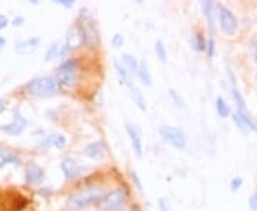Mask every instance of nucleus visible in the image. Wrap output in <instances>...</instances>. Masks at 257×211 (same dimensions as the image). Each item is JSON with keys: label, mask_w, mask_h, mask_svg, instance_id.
Returning <instances> with one entry per match:
<instances>
[{"label": "nucleus", "mask_w": 257, "mask_h": 211, "mask_svg": "<svg viewBox=\"0 0 257 211\" xmlns=\"http://www.w3.org/2000/svg\"><path fill=\"white\" fill-rule=\"evenodd\" d=\"M190 47L196 52H206L207 47V42L200 32H194L190 37Z\"/></svg>", "instance_id": "nucleus-17"}, {"label": "nucleus", "mask_w": 257, "mask_h": 211, "mask_svg": "<svg viewBox=\"0 0 257 211\" xmlns=\"http://www.w3.org/2000/svg\"><path fill=\"white\" fill-rule=\"evenodd\" d=\"M39 46H40V37H29L26 40L18 43L15 50L19 55H32L33 52H36Z\"/></svg>", "instance_id": "nucleus-13"}, {"label": "nucleus", "mask_w": 257, "mask_h": 211, "mask_svg": "<svg viewBox=\"0 0 257 211\" xmlns=\"http://www.w3.org/2000/svg\"><path fill=\"white\" fill-rule=\"evenodd\" d=\"M8 163H18V157L13 154H6L0 150V168H3Z\"/></svg>", "instance_id": "nucleus-27"}, {"label": "nucleus", "mask_w": 257, "mask_h": 211, "mask_svg": "<svg viewBox=\"0 0 257 211\" xmlns=\"http://www.w3.org/2000/svg\"><path fill=\"white\" fill-rule=\"evenodd\" d=\"M26 127H28V121H26V119H25L22 114L15 113V114H13V121L9 123V124H6V126H2L0 130L5 131L6 134H10V136H20V134L26 130Z\"/></svg>", "instance_id": "nucleus-10"}, {"label": "nucleus", "mask_w": 257, "mask_h": 211, "mask_svg": "<svg viewBox=\"0 0 257 211\" xmlns=\"http://www.w3.org/2000/svg\"><path fill=\"white\" fill-rule=\"evenodd\" d=\"M23 23H25V18H22V16H16V18L13 19V22H12V25H13L15 28L22 26Z\"/></svg>", "instance_id": "nucleus-35"}, {"label": "nucleus", "mask_w": 257, "mask_h": 211, "mask_svg": "<svg viewBox=\"0 0 257 211\" xmlns=\"http://www.w3.org/2000/svg\"><path fill=\"white\" fill-rule=\"evenodd\" d=\"M84 154L89 157V158L94 160V161H99L106 154V146H104L103 141H93V143L86 146Z\"/></svg>", "instance_id": "nucleus-15"}, {"label": "nucleus", "mask_w": 257, "mask_h": 211, "mask_svg": "<svg viewBox=\"0 0 257 211\" xmlns=\"http://www.w3.org/2000/svg\"><path fill=\"white\" fill-rule=\"evenodd\" d=\"M76 28L79 29L83 39V45L89 49H96L100 45V33L97 29L96 19L93 18L90 10L83 8L80 9L79 18H77V25Z\"/></svg>", "instance_id": "nucleus-1"}, {"label": "nucleus", "mask_w": 257, "mask_h": 211, "mask_svg": "<svg viewBox=\"0 0 257 211\" xmlns=\"http://www.w3.org/2000/svg\"><path fill=\"white\" fill-rule=\"evenodd\" d=\"M66 45L70 49H79L83 45V39L79 29L72 28L66 35Z\"/></svg>", "instance_id": "nucleus-16"}, {"label": "nucleus", "mask_w": 257, "mask_h": 211, "mask_svg": "<svg viewBox=\"0 0 257 211\" xmlns=\"http://www.w3.org/2000/svg\"><path fill=\"white\" fill-rule=\"evenodd\" d=\"M241 184H243V178H240V177H236V178H233L231 180V183H230V187H231V191H237L240 187H241Z\"/></svg>", "instance_id": "nucleus-30"}, {"label": "nucleus", "mask_w": 257, "mask_h": 211, "mask_svg": "<svg viewBox=\"0 0 257 211\" xmlns=\"http://www.w3.org/2000/svg\"><path fill=\"white\" fill-rule=\"evenodd\" d=\"M216 111L220 117H229L230 116V107L229 104L226 103V100L223 97H217L216 99Z\"/></svg>", "instance_id": "nucleus-23"}, {"label": "nucleus", "mask_w": 257, "mask_h": 211, "mask_svg": "<svg viewBox=\"0 0 257 211\" xmlns=\"http://www.w3.org/2000/svg\"><path fill=\"white\" fill-rule=\"evenodd\" d=\"M37 143H39V146L45 147V148L56 147L57 150H63L67 140L60 133H47V134H43L42 137L37 138Z\"/></svg>", "instance_id": "nucleus-9"}, {"label": "nucleus", "mask_w": 257, "mask_h": 211, "mask_svg": "<svg viewBox=\"0 0 257 211\" xmlns=\"http://www.w3.org/2000/svg\"><path fill=\"white\" fill-rule=\"evenodd\" d=\"M159 205H160V211H170V202L166 198H160L159 200Z\"/></svg>", "instance_id": "nucleus-32"}, {"label": "nucleus", "mask_w": 257, "mask_h": 211, "mask_svg": "<svg viewBox=\"0 0 257 211\" xmlns=\"http://www.w3.org/2000/svg\"><path fill=\"white\" fill-rule=\"evenodd\" d=\"M25 89L28 90L29 94L35 97L46 99V97H53L55 94L60 93V84L57 83L55 77L45 76V77H36L28 82Z\"/></svg>", "instance_id": "nucleus-2"}, {"label": "nucleus", "mask_w": 257, "mask_h": 211, "mask_svg": "<svg viewBox=\"0 0 257 211\" xmlns=\"http://www.w3.org/2000/svg\"><path fill=\"white\" fill-rule=\"evenodd\" d=\"M233 99H234V103H236V107H237V111L239 113H247L246 110V101L243 99V96H241V93L236 89V87H233Z\"/></svg>", "instance_id": "nucleus-24"}, {"label": "nucleus", "mask_w": 257, "mask_h": 211, "mask_svg": "<svg viewBox=\"0 0 257 211\" xmlns=\"http://www.w3.org/2000/svg\"><path fill=\"white\" fill-rule=\"evenodd\" d=\"M59 52H60L59 43H53L52 46L47 49L46 55H45V60H46V62H50V60H53L55 57H59Z\"/></svg>", "instance_id": "nucleus-26"}, {"label": "nucleus", "mask_w": 257, "mask_h": 211, "mask_svg": "<svg viewBox=\"0 0 257 211\" xmlns=\"http://www.w3.org/2000/svg\"><path fill=\"white\" fill-rule=\"evenodd\" d=\"M206 53H207L209 57H213V56H214V40H213V39H209V40H207Z\"/></svg>", "instance_id": "nucleus-31"}, {"label": "nucleus", "mask_w": 257, "mask_h": 211, "mask_svg": "<svg viewBox=\"0 0 257 211\" xmlns=\"http://www.w3.org/2000/svg\"><path fill=\"white\" fill-rule=\"evenodd\" d=\"M130 175H132V180H133V181H135V184L138 185L139 190H142V181H140V178L138 177V174H136V173L133 171V173H132Z\"/></svg>", "instance_id": "nucleus-37"}, {"label": "nucleus", "mask_w": 257, "mask_h": 211, "mask_svg": "<svg viewBox=\"0 0 257 211\" xmlns=\"http://www.w3.org/2000/svg\"><path fill=\"white\" fill-rule=\"evenodd\" d=\"M57 3H59V5H62V6H64V8H67V9H70V8H73L74 6L73 0H59Z\"/></svg>", "instance_id": "nucleus-36"}, {"label": "nucleus", "mask_w": 257, "mask_h": 211, "mask_svg": "<svg viewBox=\"0 0 257 211\" xmlns=\"http://www.w3.org/2000/svg\"><path fill=\"white\" fill-rule=\"evenodd\" d=\"M5 107H6V104H5V100H3V99H0V113L5 110Z\"/></svg>", "instance_id": "nucleus-39"}, {"label": "nucleus", "mask_w": 257, "mask_h": 211, "mask_svg": "<svg viewBox=\"0 0 257 211\" xmlns=\"http://www.w3.org/2000/svg\"><path fill=\"white\" fill-rule=\"evenodd\" d=\"M114 69H116V73L119 74L121 83H124L128 87H133V84H132V74H130V72L123 66V63L114 62Z\"/></svg>", "instance_id": "nucleus-20"}, {"label": "nucleus", "mask_w": 257, "mask_h": 211, "mask_svg": "<svg viewBox=\"0 0 257 211\" xmlns=\"http://www.w3.org/2000/svg\"><path fill=\"white\" fill-rule=\"evenodd\" d=\"M202 10L203 13H204V16H206V19H207V22H209V28H210V30H213V25H214V22H213V16H214V3L210 2V0L203 2Z\"/></svg>", "instance_id": "nucleus-22"}, {"label": "nucleus", "mask_w": 257, "mask_h": 211, "mask_svg": "<svg viewBox=\"0 0 257 211\" xmlns=\"http://www.w3.org/2000/svg\"><path fill=\"white\" fill-rule=\"evenodd\" d=\"M121 63L130 72V74H138L140 63H139L138 59L135 56L130 55V53H124V55L121 56Z\"/></svg>", "instance_id": "nucleus-18"}, {"label": "nucleus", "mask_w": 257, "mask_h": 211, "mask_svg": "<svg viewBox=\"0 0 257 211\" xmlns=\"http://www.w3.org/2000/svg\"><path fill=\"white\" fill-rule=\"evenodd\" d=\"M103 190L97 185H92V187H87L84 190H80L77 193H73L69 200H67V204L70 208H74V210H82V208H86L92 204H97L99 200L103 197Z\"/></svg>", "instance_id": "nucleus-3"}, {"label": "nucleus", "mask_w": 257, "mask_h": 211, "mask_svg": "<svg viewBox=\"0 0 257 211\" xmlns=\"http://www.w3.org/2000/svg\"><path fill=\"white\" fill-rule=\"evenodd\" d=\"M233 120H234V123L237 124V127L240 130H243V131H256L257 133V124L250 119V116H248L247 113L236 111L233 114Z\"/></svg>", "instance_id": "nucleus-14"}, {"label": "nucleus", "mask_w": 257, "mask_h": 211, "mask_svg": "<svg viewBox=\"0 0 257 211\" xmlns=\"http://www.w3.org/2000/svg\"><path fill=\"white\" fill-rule=\"evenodd\" d=\"M169 96L172 97V100H173V103H175L177 107H182V109L186 107V103H184L183 99L179 96V93L176 92L175 89H170V90H169Z\"/></svg>", "instance_id": "nucleus-28"}, {"label": "nucleus", "mask_w": 257, "mask_h": 211, "mask_svg": "<svg viewBox=\"0 0 257 211\" xmlns=\"http://www.w3.org/2000/svg\"><path fill=\"white\" fill-rule=\"evenodd\" d=\"M138 77L139 80L142 82V84H145V86H152V74H150L149 69H147L146 62H140Z\"/></svg>", "instance_id": "nucleus-21"}, {"label": "nucleus", "mask_w": 257, "mask_h": 211, "mask_svg": "<svg viewBox=\"0 0 257 211\" xmlns=\"http://www.w3.org/2000/svg\"><path fill=\"white\" fill-rule=\"evenodd\" d=\"M124 45V37H123V35H114L113 36V39H111V46L114 47V49H120V47Z\"/></svg>", "instance_id": "nucleus-29"}, {"label": "nucleus", "mask_w": 257, "mask_h": 211, "mask_svg": "<svg viewBox=\"0 0 257 211\" xmlns=\"http://www.w3.org/2000/svg\"><path fill=\"white\" fill-rule=\"evenodd\" d=\"M25 177L28 184H40L45 178V170L36 163H30L25 170Z\"/></svg>", "instance_id": "nucleus-11"}, {"label": "nucleus", "mask_w": 257, "mask_h": 211, "mask_svg": "<svg viewBox=\"0 0 257 211\" xmlns=\"http://www.w3.org/2000/svg\"><path fill=\"white\" fill-rule=\"evenodd\" d=\"M254 60H256V63H257V50H256V53H254Z\"/></svg>", "instance_id": "nucleus-41"}, {"label": "nucleus", "mask_w": 257, "mask_h": 211, "mask_svg": "<svg viewBox=\"0 0 257 211\" xmlns=\"http://www.w3.org/2000/svg\"><path fill=\"white\" fill-rule=\"evenodd\" d=\"M250 210L251 211H257V194H253L251 197H250Z\"/></svg>", "instance_id": "nucleus-33"}, {"label": "nucleus", "mask_w": 257, "mask_h": 211, "mask_svg": "<svg viewBox=\"0 0 257 211\" xmlns=\"http://www.w3.org/2000/svg\"><path fill=\"white\" fill-rule=\"evenodd\" d=\"M5 46H6V39L0 36V49H3Z\"/></svg>", "instance_id": "nucleus-38"}, {"label": "nucleus", "mask_w": 257, "mask_h": 211, "mask_svg": "<svg viewBox=\"0 0 257 211\" xmlns=\"http://www.w3.org/2000/svg\"><path fill=\"white\" fill-rule=\"evenodd\" d=\"M159 133L166 143H169L177 150H184L187 146V137L182 129H177L173 126H162Z\"/></svg>", "instance_id": "nucleus-6"}, {"label": "nucleus", "mask_w": 257, "mask_h": 211, "mask_svg": "<svg viewBox=\"0 0 257 211\" xmlns=\"http://www.w3.org/2000/svg\"><path fill=\"white\" fill-rule=\"evenodd\" d=\"M56 80L62 87H73L77 82V62L73 59L64 60L57 69Z\"/></svg>", "instance_id": "nucleus-4"}, {"label": "nucleus", "mask_w": 257, "mask_h": 211, "mask_svg": "<svg viewBox=\"0 0 257 211\" xmlns=\"http://www.w3.org/2000/svg\"><path fill=\"white\" fill-rule=\"evenodd\" d=\"M111 211H127L124 207H119V208H116V210H111Z\"/></svg>", "instance_id": "nucleus-40"}, {"label": "nucleus", "mask_w": 257, "mask_h": 211, "mask_svg": "<svg viewBox=\"0 0 257 211\" xmlns=\"http://www.w3.org/2000/svg\"><path fill=\"white\" fill-rule=\"evenodd\" d=\"M126 133H127L128 141L132 144V148H133L135 154L138 157L143 156V143H142V138H140V134H139L138 130L135 129L133 126L127 124L126 126Z\"/></svg>", "instance_id": "nucleus-12"}, {"label": "nucleus", "mask_w": 257, "mask_h": 211, "mask_svg": "<svg viewBox=\"0 0 257 211\" xmlns=\"http://www.w3.org/2000/svg\"><path fill=\"white\" fill-rule=\"evenodd\" d=\"M126 198H127V195H126V191L123 188H114L109 193L103 194V197L97 202V208L104 211L116 210L119 207H123Z\"/></svg>", "instance_id": "nucleus-5"}, {"label": "nucleus", "mask_w": 257, "mask_h": 211, "mask_svg": "<svg viewBox=\"0 0 257 211\" xmlns=\"http://www.w3.org/2000/svg\"><path fill=\"white\" fill-rule=\"evenodd\" d=\"M130 96H132V100L135 101V104L138 106L139 109L142 111H146L147 109V103L146 99H145V96H143V93L139 90L138 87H130Z\"/></svg>", "instance_id": "nucleus-19"}, {"label": "nucleus", "mask_w": 257, "mask_h": 211, "mask_svg": "<svg viewBox=\"0 0 257 211\" xmlns=\"http://www.w3.org/2000/svg\"><path fill=\"white\" fill-rule=\"evenodd\" d=\"M256 83H257V73H256Z\"/></svg>", "instance_id": "nucleus-42"}, {"label": "nucleus", "mask_w": 257, "mask_h": 211, "mask_svg": "<svg viewBox=\"0 0 257 211\" xmlns=\"http://www.w3.org/2000/svg\"><path fill=\"white\" fill-rule=\"evenodd\" d=\"M8 25H9V19L6 18L5 15H2V13H0V30H3V29L8 28Z\"/></svg>", "instance_id": "nucleus-34"}, {"label": "nucleus", "mask_w": 257, "mask_h": 211, "mask_svg": "<svg viewBox=\"0 0 257 211\" xmlns=\"http://www.w3.org/2000/svg\"><path fill=\"white\" fill-rule=\"evenodd\" d=\"M219 25L227 36H233L237 32V26H239L236 16L231 13V10L224 6H219Z\"/></svg>", "instance_id": "nucleus-7"}, {"label": "nucleus", "mask_w": 257, "mask_h": 211, "mask_svg": "<svg viewBox=\"0 0 257 211\" xmlns=\"http://www.w3.org/2000/svg\"><path fill=\"white\" fill-rule=\"evenodd\" d=\"M155 53H156L157 59H159L162 63H166V62H167V50H166L163 42L157 40L156 45H155Z\"/></svg>", "instance_id": "nucleus-25"}, {"label": "nucleus", "mask_w": 257, "mask_h": 211, "mask_svg": "<svg viewBox=\"0 0 257 211\" xmlns=\"http://www.w3.org/2000/svg\"><path fill=\"white\" fill-rule=\"evenodd\" d=\"M60 168L63 171L64 177L69 178V180L77 178L79 175H82L84 173V167L80 164L79 160H76L73 157H66V158H63V161L60 164Z\"/></svg>", "instance_id": "nucleus-8"}]
</instances>
